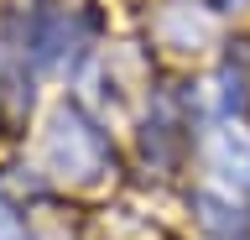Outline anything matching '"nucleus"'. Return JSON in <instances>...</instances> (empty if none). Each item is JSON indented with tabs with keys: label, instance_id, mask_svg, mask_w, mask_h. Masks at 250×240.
<instances>
[{
	"label": "nucleus",
	"instance_id": "f257e3e1",
	"mask_svg": "<svg viewBox=\"0 0 250 240\" xmlns=\"http://www.w3.org/2000/svg\"><path fill=\"white\" fill-rule=\"evenodd\" d=\"M47 157H52V167L62 177H94L104 167V136L78 110H62L52 120V136H47Z\"/></svg>",
	"mask_w": 250,
	"mask_h": 240
},
{
	"label": "nucleus",
	"instance_id": "f03ea898",
	"mask_svg": "<svg viewBox=\"0 0 250 240\" xmlns=\"http://www.w3.org/2000/svg\"><path fill=\"white\" fill-rule=\"evenodd\" d=\"M214 173H224L234 188L250 193V131L245 126H224L214 136Z\"/></svg>",
	"mask_w": 250,
	"mask_h": 240
},
{
	"label": "nucleus",
	"instance_id": "7ed1b4c3",
	"mask_svg": "<svg viewBox=\"0 0 250 240\" xmlns=\"http://www.w3.org/2000/svg\"><path fill=\"white\" fill-rule=\"evenodd\" d=\"M193 204L203 209V224H214V230H234V235H240V230L250 224V219H245V214H240L234 204H224V198H214V193H198Z\"/></svg>",
	"mask_w": 250,
	"mask_h": 240
},
{
	"label": "nucleus",
	"instance_id": "20e7f679",
	"mask_svg": "<svg viewBox=\"0 0 250 240\" xmlns=\"http://www.w3.org/2000/svg\"><path fill=\"white\" fill-rule=\"evenodd\" d=\"M0 240H26V230H21V219L11 209H0Z\"/></svg>",
	"mask_w": 250,
	"mask_h": 240
},
{
	"label": "nucleus",
	"instance_id": "39448f33",
	"mask_svg": "<svg viewBox=\"0 0 250 240\" xmlns=\"http://www.w3.org/2000/svg\"><path fill=\"white\" fill-rule=\"evenodd\" d=\"M219 5H229V11H240V5H250V0H219Z\"/></svg>",
	"mask_w": 250,
	"mask_h": 240
}]
</instances>
